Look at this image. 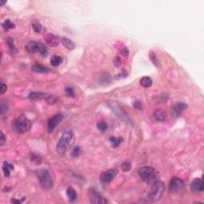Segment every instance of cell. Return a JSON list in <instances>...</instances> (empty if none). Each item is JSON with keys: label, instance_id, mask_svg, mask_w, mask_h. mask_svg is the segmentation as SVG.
I'll use <instances>...</instances> for the list:
<instances>
[{"label": "cell", "instance_id": "cell-34", "mask_svg": "<svg viewBox=\"0 0 204 204\" xmlns=\"http://www.w3.org/2000/svg\"><path fill=\"white\" fill-rule=\"evenodd\" d=\"M8 109V106L7 105V104H4L3 102L1 103V105H0V113L3 115L4 114Z\"/></svg>", "mask_w": 204, "mask_h": 204}, {"label": "cell", "instance_id": "cell-25", "mask_svg": "<svg viewBox=\"0 0 204 204\" xmlns=\"http://www.w3.org/2000/svg\"><path fill=\"white\" fill-rule=\"evenodd\" d=\"M38 53L43 56H45L47 54V47L43 43H38Z\"/></svg>", "mask_w": 204, "mask_h": 204}, {"label": "cell", "instance_id": "cell-28", "mask_svg": "<svg viewBox=\"0 0 204 204\" xmlns=\"http://www.w3.org/2000/svg\"><path fill=\"white\" fill-rule=\"evenodd\" d=\"M97 128H98V129H99L101 132H104L107 130L108 125H107V124H106V122L100 121L99 123L97 124Z\"/></svg>", "mask_w": 204, "mask_h": 204}, {"label": "cell", "instance_id": "cell-41", "mask_svg": "<svg viewBox=\"0 0 204 204\" xmlns=\"http://www.w3.org/2000/svg\"><path fill=\"white\" fill-rule=\"evenodd\" d=\"M6 3V2H3V1H1V5L3 6V5H4Z\"/></svg>", "mask_w": 204, "mask_h": 204}, {"label": "cell", "instance_id": "cell-17", "mask_svg": "<svg viewBox=\"0 0 204 204\" xmlns=\"http://www.w3.org/2000/svg\"><path fill=\"white\" fill-rule=\"evenodd\" d=\"M14 169V165L8 163V162L5 161L3 162V173H4V175L6 177H9L10 175V172Z\"/></svg>", "mask_w": 204, "mask_h": 204}, {"label": "cell", "instance_id": "cell-1", "mask_svg": "<svg viewBox=\"0 0 204 204\" xmlns=\"http://www.w3.org/2000/svg\"><path fill=\"white\" fill-rule=\"evenodd\" d=\"M108 105L110 108V109L112 110V112L120 120H121L122 121L125 122V123H126L128 125H132V120L130 119V117H128L127 112L123 109V108L117 101H108Z\"/></svg>", "mask_w": 204, "mask_h": 204}, {"label": "cell", "instance_id": "cell-9", "mask_svg": "<svg viewBox=\"0 0 204 204\" xmlns=\"http://www.w3.org/2000/svg\"><path fill=\"white\" fill-rule=\"evenodd\" d=\"M89 195H90V202L93 204H105L108 203V201L101 196L98 192L94 189H90L89 191Z\"/></svg>", "mask_w": 204, "mask_h": 204}, {"label": "cell", "instance_id": "cell-8", "mask_svg": "<svg viewBox=\"0 0 204 204\" xmlns=\"http://www.w3.org/2000/svg\"><path fill=\"white\" fill-rule=\"evenodd\" d=\"M29 98L30 100H44L49 104H54L56 101V97L54 95L47 94L44 92H30L29 94Z\"/></svg>", "mask_w": 204, "mask_h": 204}, {"label": "cell", "instance_id": "cell-37", "mask_svg": "<svg viewBox=\"0 0 204 204\" xmlns=\"http://www.w3.org/2000/svg\"><path fill=\"white\" fill-rule=\"evenodd\" d=\"M121 64V60H120V58L119 57H115V60H114V65H116V66H119Z\"/></svg>", "mask_w": 204, "mask_h": 204}, {"label": "cell", "instance_id": "cell-10", "mask_svg": "<svg viewBox=\"0 0 204 204\" xmlns=\"http://www.w3.org/2000/svg\"><path fill=\"white\" fill-rule=\"evenodd\" d=\"M63 119V117L62 114H56L53 117H51L47 123V130L49 133L54 132L55 128L59 125Z\"/></svg>", "mask_w": 204, "mask_h": 204}, {"label": "cell", "instance_id": "cell-38", "mask_svg": "<svg viewBox=\"0 0 204 204\" xmlns=\"http://www.w3.org/2000/svg\"><path fill=\"white\" fill-rule=\"evenodd\" d=\"M128 54H129V51H128V48L125 47L121 50V54L123 55V56H125V57H127L128 55Z\"/></svg>", "mask_w": 204, "mask_h": 204}, {"label": "cell", "instance_id": "cell-7", "mask_svg": "<svg viewBox=\"0 0 204 204\" xmlns=\"http://www.w3.org/2000/svg\"><path fill=\"white\" fill-rule=\"evenodd\" d=\"M184 188V183L179 178L173 177L169 183V192L172 194H179Z\"/></svg>", "mask_w": 204, "mask_h": 204}, {"label": "cell", "instance_id": "cell-3", "mask_svg": "<svg viewBox=\"0 0 204 204\" xmlns=\"http://www.w3.org/2000/svg\"><path fill=\"white\" fill-rule=\"evenodd\" d=\"M73 139V132L70 131L65 132L62 135V136L59 139L57 144V147L56 151L58 154L63 155L66 152L70 142Z\"/></svg>", "mask_w": 204, "mask_h": 204}, {"label": "cell", "instance_id": "cell-14", "mask_svg": "<svg viewBox=\"0 0 204 204\" xmlns=\"http://www.w3.org/2000/svg\"><path fill=\"white\" fill-rule=\"evenodd\" d=\"M187 107V105L183 102H178L176 104H175L173 108H172V110H173V112H174V114L175 116H179L182 112L186 109Z\"/></svg>", "mask_w": 204, "mask_h": 204}, {"label": "cell", "instance_id": "cell-32", "mask_svg": "<svg viewBox=\"0 0 204 204\" xmlns=\"http://www.w3.org/2000/svg\"><path fill=\"white\" fill-rule=\"evenodd\" d=\"M133 106L137 110H142L143 108H144V105H143V103H142L140 101H136L133 103Z\"/></svg>", "mask_w": 204, "mask_h": 204}, {"label": "cell", "instance_id": "cell-15", "mask_svg": "<svg viewBox=\"0 0 204 204\" xmlns=\"http://www.w3.org/2000/svg\"><path fill=\"white\" fill-rule=\"evenodd\" d=\"M26 50H27L29 53H31V54L38 52V43L34 42V41L29 42L26 45Z\"/></svg>", "mask_w": 204, "mask_h": 204}, {"label": "cell", "instance_id": "cell-20", "mask_svg": "<svg viewBox=\"0 0 204 204\" xmlns=\"http://www.w3.org/2000/svg\"><path fill=\"white\" fill-rule=\"evenodd\" d=\"M66 194H67L69 200L70 202H74L77 199V193L75 192V190L73 187H69L66 191Z\"/></svg>", "mask_w": 204, "mask_h": 204}, {"label": "cell", "instance_id": "cell-13", "mask_svg": "<svg viewBox=\"0 0 204 204\" xmlns=\"http://www.w3.org/2000/svg\"><path fill=\"white\" fill-rule=\"evenodd\" d=\"M45 41L46 44L52 47L57 46L59 44V37L56 36V35L53 34H49L45 35Z\"/></svg>", "mask_w": 204, "mask_h": 204}, {"label": "cell", "instance_id": "cell-26", "mask_svg": "<svg viewBox=\"0 0 204 204\" xmlns=\"http://www.w3.org/2000/svg\"><path fill=\"white\" fill-rule=\"evenodd\" d=\"M7 43L8 47H9V49H10V50L11 52H17V49H16V47H15V45H14V40H13V38H11V37H8L7 40Z\"/></svg>", "mask_w": 204, "mask_h": 204}, {"label": "cell", "instance_id": "cell-27", "mask_svg": "<svg viewBox=\"0 0 204 204\" xmlns=\"http://www.w3.org/2000/svg\"><path fill=\"white\" fill-rule=\"evenodd\" d=\"M2 26H3V27L4 28V30H10V29L15 28V24L13 23H11L10 20H6L5 22L2 24Z\"/></svg>", "mask_w": 204, "mask_h": 204}, {"label": "cell", "instance_id": "cell-21", "mask_svg": "<svg viewBox=\"0 0 204 204\" xmlns=\"http://www.w3.org/2000/svg\"><path fill=\"white\" fill-rule=\"evenodd\" d=\"M140 85L145 88H149L152 86V80L149 77H142L140 80Z\"/></svg>", "mask_w": 204, "mask_h": 204}, {"label": "cell", "instance_id": "cell-30", "mask_svg": "<svg viewBox=\"0 0 204 204\" xmlns=\"http://www.w3.org/2000/svg\"><path fill=\"white\" fill-rule=\"evenodd\" d=\"M131 167H132L131 164L128 163V162H125V163H123L121 165V168L124 172H128V171L131 170Z\"/></svg>", "mask_w": 204, "mask_h": 204}, {"label": "cell", "instance_id": "cell-5", "mask_svg": "<svg viewBox=\"0 0 204 204\" xmlns=\"http://www.w3.org/2000/svg\"><path fill=\"white\" fill-rule=\"evenodd\" d=\"M37 176L38 178L39 183L42 187L44 189L50 190L53 187L54 183H53L52 177L50 175V172L45 169H41L37 172Z\"/></svg>", "mask_w": 204, "mask_h": 204}, {"label": "cell", "instance_id": "cell-22", "mask_svg": "<svg viewBox=\"0 0 204 204\" xmlns=\"http://www.w3.org/2000/svg\"><path fill=\"white\" fill-rule=\"evenodd\" d=\"M62 62V57H61V56H58V55H54L51 57V59H50L51 65L53 66H54V67L58 66Z\"/></svg>", "mask_w": 204, "mask_h": 204}, {"label": "cell", "instance_id": "cell-11", "mask_svg": "<svg viewBox=\"0 0 204 204\" xmlns=\"http://www.w3.org/2000/svg\"><path fill=\"white\" fill-rule=\"evenodd\" d=\"M117 169H110L104 172L101 175V180L104 183H109L114 179V177L117 175Z\"/></svg>", "mask_w": 204, "mask_h": 204}, {"label": "cell", "instance_id": "cell-18", "mask_svg": "<svg viewBox=\"0 0 204 204\" xmlns=\"http://www.w3.org/2000/svg\"><path fill=\"white\" fill-rule=\"evenodd\" d=\"M62 43L63 45L65 46L66 49L70 50H73L75 49V44L73 43L72 41L67 37H63L62 39Z\"/></svg>", "mask_w": 204, "mask_h": 204}, {"label": "cell", "instance_id": "cell-40", "mask_svg": "<svg viewBox=\"0 0 204 204\" xmlns=\"http://www.w3.org/2000/svg\"><path fill=\"white\" fill-rule=\"evenodd\" d=\"M23 201H20V200H17V199H12L11 200V203H21Z\"/></svg>", "mask_w": 204, "mask_h": 204}, {"label": "cell", "instance_id": "cell-23", "mask_svg": "<svg viewBox=\"0 0 204 204\" xmlns=\"http://www.w3.org/2000/svg\"><path fill=\"white\" fill-rule=\"evenodd\" d=\"M109 141L110 143L112 144V146L113 147H117L119 146L121 142L123 141V138L121 137H114V136H111L109 138Z\"/></svg>", "mask_w": 204, "mask_h": 204}, {"label": "cell", "instance_id": "cell-29", "mask_svg": "<svg viewBox=\"0 0 204 204\" xmlns=\"http://www.w3.org/2000/svg\"><path fill=\"white\" fill-rule=\"evenodd\" d=\"M33 30H34L35 33H41V31L43 30V26L42 25L38 23H34L32 24Z\"/></svg>", "mask_w": 204, "mask_h": 204}, {"label": "cell", "instance_id": "cell-33", "mask_svg": "<svg viewBox=\"0 0 204 204\" xmlns=\"http://www.w3.org/2000/svg\"><path fill=\"white\" fill-rule=\"evenodd\" d=\"M80 153H81V148H80V147L77 146V147H75L73 149L72 153H71V156L75 158V157L78 156L80 155Z\"/></svg>", "mask_w": 204, "mask_h": 204}, {"label": "cell", "instance_id": "cell-39", "mask_svg": "<svg viewBox=\"0 0 204 204\" xmlns=\"http://www.w3.org/2000/svg\"><path fill=\"white\" fill-rule=\"evenodd\" d=\"M6 142V137L4 136V133L3 132H1V145L3 146Z\"/></svg>", "mask_w": 204, "mask_h": 204}, {"label": "cell", "instance_id": "cell-16", "mask_svg": "<svg viewBox=\"0 0 204 204\" xmlns=\"http://www.w3.org/2000/svg\"><path fill=\"white\" fill-rule=\"evenodd\" d=\"M33 72L39 73H50V70L48 68L43 66V65H38V64H35L31 67Z\"/></svg>", "mask_w": 204, "mask_h": 204}, {"label": "cell", "instance_id": "cell-6", "mask_svg": "<svg viewBox=\"0 0 204 204\" xmlns=\"http://www.w3.org/2000/svg\"><path fill=\"white\" fill-rule=\"evenodd\" d=\"M14 127L18 132L23 133L30 130L31 127V123L30 120L27 119L24 115H21L15 120Z\"/></svg>", "mask_w": 204, "mask_h": 204}, {"label": "cell", "instance_id": "cell-36", "mask_svg": "<svg viewBox=\"0 0 204 204\" xmlns=\"http://www.w3.org/2000/svg\"><path fill=\"white\" fill-rule=\"evenodd\" d=\"M7 85L4 84V83H2L1 84V90H0V93L1 94H3L4 92L7 91Z\"/></svg>", "mask_w": 204, "mask_h": 204}, {"label": "cell", "instance_id": "cell-12", "mask_svg": "<svg viewBox=\"0 0 204 204\" xmlns=\"http://www.w3.org/2000/svg\"><path fill=\"white\" fill-rule=\"evenodd\" d=\"M191 189L194 193H201L203 192L204 184L203 179H199V178L194 179L191 185Z\"/></svg>", "mask_w": 204, "mask_h": 204}, {"label": "cell", "instance_id": "cell-24", "mask_svg": "<svg viewBox=\"0 0 204 204\" xmlns=\"http://www.w3.org/2000/svg\"><path fill=\"white\" fill-rule=\"evenodd\" d=\"M112 81V77L109 73H103L100 77V82L101 84H109Z\"/></svg>", "mask_w": 204, "mask_h": 204}, {"label": "cell", "instance_id": "cell-2", "mask_svg": "<svg viewBox=\"0 0 204 204\" xmlns=\"http://www.w3.org/2000/svg\"><path fill=\"white\" fill-rule=\"evenodd\" d=\"M138 174H139L140 179L146 183H151L156 181L158 178V173L153 167H142L138 169Z\"/></svg>", "mask_w": 204, "mask_h": 204}, {"label": "cell", "instance_id": "cell-19", "mask_svg": "<svg viewBox=\"0 0 204 204\" xmlns=\"http://www.w3.org/2000/svg\"><path fill=\"white\" fill-rule=\"evenodd\" d=\"M154 119L157 121H164L166 117V113L163 110H156L154 112Z\"/></svg>", "mask_w": 204, "mask_h": 204}, {"label": "cell", "instance_id": "cell-31", "mask_svg": "<svg viewBox=\"0 0 204 204\" xmlns=\"http://www.w3.org/2000/svg\"><path fill=\"white\" fill-rule=\"evenodd\" d=\"M65 93L67 95L68 97H74L75 96V92L74 90L73 89L72 87H67L65 89Z\"/></svg>", "mask_w": 204, "mask_h": 204}, {"label": "cell", "instance_id": "cell-35", "mask_svg": "<svg viewBox=\"0 0 204 204\" xmlns=\"http://www.w3.org/2000/svg\"><path fill=\"white\" fill-rule=\"evenodd\" d=\"M150 57H151V60H152V62H153V64H154L155 65L158 66V64H159V62H158V60H157L156 55H155V54L152 52H152H150Z\"/></svg>", "mask_w": 204, "mask_h": 204}, {"label": "cell", "instance_id": "cell-4", "mask_svg": "<svg viewBox=\"0 0 204 204\" xmlns=\"http://www.w3.org/2000/svg\"><path fill=\"white\" fill-rule=\"evenodd\" d=\"M164 192V184L160 180H156L152 183V187L150 189L148 197L151 201H157L161 199L162 195Z\"/></svg>", "mask_w": 204, "mask_h": 204}]
</instances>
